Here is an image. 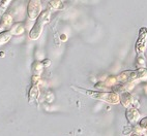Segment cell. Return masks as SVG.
I'll return each instance as SVG.
<instances>
[{"mask_svg":"<svg viewBox=\"0 0 147 136\" xmlns=\"http://www.w3.org/2000/svg\"><path fill=\"white\" fill-rule=\"evenodd\" d=\"M11 31H5L0 33V45H3V43L7 42L8 40L11 39Z\"/></svg>","mask_w":147,"mask_h":136,"instance_id":"6","label":"cell"},{"mask_svg":"<svg viewBox=\"0 0 147 136\" xmlns=\"http://www.w3.org/2000/svg\"><path fill=\"white\" fill-rule=\"evenodd\" d=\"M40 3L38 1H30L28 5V15L30 19H35L40 15Z\"/></svg>","mask_w":147,"mask_h":136,"instance_id":"4","label":"cell"},{"mask_svg":"<svg viewBox=\"0 0 147 136\" xmlns=\"http://www.w3.org/2000/svg\"><path fill=\"white\" fill-rule=\"evenodd\" d=\"M139 39L137 41L136 45V50L137 53L140 56H142L143 52H144L145 47H146V38H147V28H142L139 32Z\"/></svg>","mask_w":147,"mask_h":136,"instance_id":"3","label":"cell"},{"mask_svg":"<svg viewBox=\"0 0 147 136\" xmlns=\"http://www.w3.org/2000/svg\"><path fill=\"white\" fill-rule=\"evenodd\" d=\"M49 19H50V13H49V11H44L40 16L37 17L36 22H35L34 26L32 27V29L30 30V33H29L30 38L37 39L40 37L42 29H44V26L49 22Z\"/></svg>","mask_w":147,"mask_h":136,"instance_id":"1","label":"cell"},{"mask_svg":"<svg viewBox=\"0 0 147 136\" xmlns=\"http://www.w3.org/2000/svg\"><path fill=\"white\" fill-rule=\"evenodd\" d=\"M23 31H24V28L22 27L21 24H17V25H15V26L13 27V29L11 30V35H13V34L20 35Z\"/></svg>","mask_w":147,"mask_h":136,"instance_id":"8","label":"cell"},{"mask_svg":"<svg viewBox=\"0 0 147 136\" xmlns=\"http://www.w3.org/2000/svg\"><path fill=\"white\" fill-rule=\"evenodd\" d=\"M75 89L81 91V93H84L86 95H89L92 98H95V99L102 100V101H107L109 103H118L119 102V96L115 93H107V92H96V91H89V90H85V89H78V88H75Z\"/></svg>","mask_w":147,"mask_h":136,"instance_id":"2","label":"cell"},{"mask_svg":"<svg viewBox=\"0 0 147 136\" xmlns=\"http://www.w3.org/2000/svg\"><path fill=\"white\" fill-rule=\"evenodd\" d=\"M131 136H139V135H137V134H134V135H131Z\"/></svg>","mask_w":147,"mask_h":136,"instance_id":"9","label":"cell"},{"mask_svg":"<svg viewBox=\"0 0 147 136\" xmlns=\"http://www.w3.org/2000/svg\"><path fill=\"white\" fill-rule=\"evenodd\" d=\"M127 113H131V115H129V113H126L127 120H129L131 123H135V122H136L140 117L138 110L135 109V108H129V109H127Z\"/></svg>","mask_w":147,"mask_h":136,"instance_id":"5","label":"cell"},{"mask_svg":"<svg viewBox=\"0 0 147 136\" xmlns=\"http://www.w3.org/2000/svg\"><path fill=\"white\" fill-rule=\"evenodd\" d=\"M37 95H38V89L36 86H33L30 90V93H29V101H34L36 99Z\"/></svg>","mask_w":147,"mask_h":136,"instance_id":"7","label":"cell"}]
</instances>
